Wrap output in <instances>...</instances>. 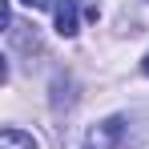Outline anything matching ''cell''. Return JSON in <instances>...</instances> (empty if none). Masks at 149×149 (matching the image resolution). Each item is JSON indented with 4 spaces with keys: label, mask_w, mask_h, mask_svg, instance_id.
<instances>
[{
    "label": "cell",
    "mask_w": 149,
    "mask_h": 149,
    "mask_svg": "<svg viewBox=\"0 0 149 149\" xmlns=\"http://www.w3.org/2000/svg\"><path fill=\"white\" fill-rule=\"evenodd\" d=\"M77 8H81V0H56L52 4V12H56V32L69 40L77 36Z\"/></svg>",
    "instance_id": "obj_1"
},
{
    "label": "cell",
    "mask_w": 149,
    "mask_h": 149,
    "mask_svg": "<svg viewBox=\"0 0 149 149\" xmlns=\"http://www.w3.org/2000/svg\"><path fill=\"white\" fill-rule=\"evenodd\" d=\"M0 149H40V145H36V137H32V133L12 129V125H8V129L0 133Z\"/></svg>",
    "instance_id": "obj_2"
},
{
    "label": "cell",
    "mask_w": 149,
    "mask_h": 149,
    "mask_svg": "<svg viewBox=\"0 0 149 149\" xmlns=\"http://www.w3.org/2000/svg\"><path fill=\"white\" fill-rule=\"evenodd\" d=\"M20 4H28V8H49V4H56V0H20Z\"/></svg>",
    "instance_id": "obj_3"
},
{
    "label": "cell",
    "mask_w": 149,
    "mask_h": 149,
    "mask_svg": "<svg viewBox=\"0 0 149 149\" xmlns=\"http://www.w3.org/2000/svg\"><path fill=\"white\" fill-rule=\"evenodd\" d=\"M141 69H145V73H149V56H145V61H141Z\"/></svg>",
    "instance_id": "obj_4"
}]
</instances>
